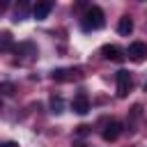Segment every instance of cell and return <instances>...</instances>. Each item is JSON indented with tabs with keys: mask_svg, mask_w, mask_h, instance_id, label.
<instances>
[{
	"mask_svg": "<svg viewBox=\"0 0 147 147\" xmlns=\"http://www.w3.org/2000/svg\"><path fill=\"white\" fill-rule=\"evenodd\" d=\"M71 110L78 113V115H87V113H90V99H87L85 92H78V94L74 96V101H71Z\"/></svg>",
	"mask_w": 147,
	"mask_h": 147,
	"instance_id": "3",
	"label": "cell"
},
{
	"mask_svg": "<svg viewBox=\"0 0 147 147\" xmlns=\"http://www.w3.org/2000/svg\"><path fill=\"white\" fill-rule=\"evenodd\" d=\"M90 133V126H78V136H87Z\"/></svg>",
	"mask_w": 147,
	"mask_h": 147,
	"instance_id": "15",
	"label": "cell"
},
{
	"mask_svg": "<svg viewBox=\"0 0 147 147\" xmlns=\"http://www.w3.org/2000/svg\"><path fill=\"white\" fill-rule=\"evenodd\" d=\"M0 147H18V145H16V142H2Z\"/></svg>",
	"mask_w": 147,
	"mask_h": 147,
	"instance_id": "17",
	"label": "cell"
},
{
	"mask_svg": "<svg viewBox=\"0 0 147 147\" xmlns=\"http://www.w3.org/2000/svg\"><path fill=\"white\" fill-rule=\"evenodd\" d=\"M87 7V0H76V5H74V9L78 11V9H85Z\"/></svg>",
	"mask_w": 147,
	"mask_h": 147,
	"instance_id": "14",
	"label": "cell"
},
{
	"mask_svg": "<svg viewBox=\"0 0 147 147\" xmlns=\"http://www.w3.org/2000/svg\"><path fill=\"white\" fill-rule=\"evenodd\" d=\"M119 133H122V124L113 119V122H108V124H106V129H103V133H101V136H103V140H106V142H113V140H117V136H119Z\"/></svg>",
	"mask_w": 147,
	"mask_h": 147,
	"instance_id": "6",
	"label": "cell"
},
{
	"mask_svg": "<svg viewBox=\"0 0 147 147\" xmlns=\"http://www.w3.org/2000/svg\"><path fill=\"white\" fill-rule=\"evenodd\" d=\"M117 32H119L122 37H129V34L133 32V18H131V16H122V18L117 21Z\"/></svg>",
	"mask_w": 147,
	"mask_h": 147,
	"instance_id": "8",
	"label": "cell"
},
{
	"mask_svg": "<svg viewBox=\"0 0 147 147\" xmlns=\"http://www.w3.org/2000/svg\"><path fill=\"white\" fill-rule=\"evenodd\" d=\"M51 110H53L55 115H60V113L64 110V101H62V96H51Z\"/></svg>",
	"mask_w": 147,
	"mask_h": 147,
	"instance_id": "11",
	"label": "cell"
},
{
	"mask_svg": "<svg viewBox=\"0 0 147 147\" xmlns=\"http://www.w3.org/2000/svg\"><path fill=\"white\" fill-rule=\"evenodd\" d=\"M30 9V0H16V21H23L28 16Z\"/></svg>",
	"mask_w": 147,
	"mask_h": 147,
	"instance_id": "9",
	"label": "cell"
},
{
	"mask_svg": "<svg viewBox=\"0 0 147 147\" xmlns=\"http://www.w3.org/2000/svg\"><path fill=\"white\" fill-rule=\"evenodd\" d=\"M140 115H142V108H140V106H133V108H131V122L140 119Z\"/></svg>",
	"mask_w": 147,
	"mask_h": 147,
	"instance_id": "13",
	"label": "cell"
},
{
	"mask_svg": "<svg viewBox=\"0 0 147 147\" xmlns=\"http://www.w3.org/2000/svg\"><path fill=\"white\" fill-rule=\"evenodd\" d=\"M53 0H37L34 2V7H32V16L37 18V21H44L48 14H51V9H53Z\"/></svg>",
	"mask_w": 147,
	"mask_h": 147,
	"instance_id": "5",
	"label": "cell"
},
{
	"mask_svg": "<svg viewBox=\"0 0 147 147\" xmlns=\"http://www.w3.org/2000/svg\"><path fill=\"white\" fill-rule=\"evenodd\" d=\"M9 7V0H0V9H7Z\"/></svg>",
	"mask_w": 147,
	"mask_h": 147,
	"instance_id": "16",
	"label": "cell"
},
{
	"mask_svg": "<svg viewBox=\"0 0 147 147\" xmlns=\"http://www.w3.org/2000/svg\"><path fill=\"white\" fill-rule=\"evenodd\" d=\"M115 80H117V96H126L129 90H131V74L124 71V69H119L115 74Z\"/></svg>",
	"mask_w": 147,
	"mask_h": 147,
	"instance_id": "2",
	"label": "cell"
},
{
	"mask_svg": "<svg viewBox=\"0 0 147 147\" xmlns=\"http://www.w3.org/2000/svg\"><path fill=\"white\" fill-rule=\"evenodd\" d=\"M101 55H103L106 60H113V62H122V60H124V53H122L117 46H113V44H106V46L101 48Z\"/></svg>",
	"mask_w": 147,
	"mask_h": 147,
	"instance_id": "7",
	"label": "cell"
},
{
	"mask_svg": "<svg viewBox=\"0 0 147 147\" xmlns=\"http://www.w3.org/2000/svg\"><path fill=\"white\" fill-rule=\"evenodd\" d=\"M71 74L76 76L78 71H71V69H55V71L51 74V78H53V80H67V78H71Z\"/></svg>",
	"mask_w": 147,
	"mask_h": 147,
	"instance_id": "10",
	"label": "cell"
},
{
	"mask_svg": "<svg viewBox=\"0 0 147 147\" xmlns=\"http://www.w3.org/2000/svg\"><path fill=\"white\" fill-rule=\"evenodd\" d=\"M126 55H129L133 62H140V60H145V57H147V44H145V41H133V44H129V51H126Z\"/></svg>",
	"mask_w": 147,
	"mask_h": 147,
	"instance_id": "4",
	"label": "cell"
},
{
	"mask_svg": "<svg viewBox=\"0 0 147 147\" xmlns=\"http://www.w3.org/2000/svg\"><path fill=\"white\" fill-rule=\"evenodd\" d=\"M103 11L99 7H87L85 14H83V21H80V28L85 32H92V30H101L103 28Z\"/></svg>",
	"mask_w": 147,
	"mask_h": 147,
	"instance_id": "1",
	"label": "cell"
},
{
	"mask_svg": "<svg viewBox=\"0 0 147 147\" xmlns=\"http://www.w3.org/2000/svg\"><path fill=\"white\" fill-rule=\"evenodd\" d=\"M14 92H16V85H14V83H9V80L0 83V94H5V96H11Z\"/></svg>",
	"mask_w": 147,
	"mask_h": 147,
	"instance_id": "12",
	"label": "cell"
},
{
	"mask_svg": "<svg viewBox=\"0 0 147 147\" xmlns=\"http://www.w3.org/2000/svg\"><path fill=\"white\" fill-rule=\"evenodd\" d=\"M0 108H2V106H0Z\"/></svg>",
	"mask_w": 147,
	"mask_h": 147,
	"instance_id": "18",
	"label": "cell"
}]
</instances>
